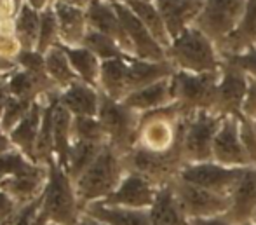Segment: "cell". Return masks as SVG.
Masks as SVG:
<instances>
[{"label": "cell", "instance_id": "cell-1", "mask_svg": "<svg viewBox=\"0 0 256 225\" xmlns=\"http://www.w3.org/2000/svg\"><path fill=\"white\" fill-rule=\"evenodd\" d=\"M126 173L128 168H126L124 155L115 150L110 143H106L94 162L75 181V190L80 204L88 206L91 202L106 199L118 187Z\"/></svg>", "mask_w": 256, "mask_h": 225}, {"label": "cell", "instance_id": "cell-2", "mask_svg": "<svg viewBox=\"0 0 256 225\" xmlns=\"http://www.w3.org/2000/svg\"><path fill=\"white\" fill-rule=\"evenodd\" d=\"M166 56L176 70L188 74L220 72L223 67V58L218 53V47L197 27L186 28L182 35L172 39Z\"/></svg>", "mask_w": 256, "mask_h": 225}, {"label": "cell", "instance_id": "cell-3", "mask_svg": "<svg viewBox=\"0 0 256 225\" xmlns=\"http://www.w3.org/2000/svg\"><path fill=\"white\" fill-rule=\"evenodd\" d=\"M49 175L42 190V213L49 225H75L82 215L77 190L72 178L60 166V162H49Z\"/></svg>", "mask_w": 256, "mask_h": 225}, {"label": "cell", "instance_id": "cell-4", "mask_svg": "<svg viewBox=\"0 0 256 225\" xmlns=\"http://www.w3.org/2000/svg\"><path fill=\"white\" fill-rule=\"evenodd\" d=\"M223 119V115L209 110L183 115L178 131V147L185 164L212 161V141Z\"/></svg>", "mask_w": 256, "mask_h": 225}, {"label": "cell", "instance_id": "cell-5", "mask_svg": "<svg viewBox=\"0 0 256 225\" xmlns=\"http://www.w3.org/2000/svg\"><path fill=\"white\" fill-rule=\"evenodd\" d=\"M98 121L102 122L108 143L118 150L122 155L128 154L138 143L142 114L126 107L122 101L112 100L106 94H100V112Z\"/></svg>", "mask_w": 256, "mask_h": 225}, {"label": "cell", "instance_id": "cell-6", "mask_svg": "<svg viewBox=\"0 0 256 225\" xmlns=\"http://www.w3.org/2000/svg\"><path fill=\"white\" fill-rule=\"evenodd\" d=\"M220 72H209V74H188L182 70L174 72V75L171 77L172 96L182 115H190L199 110L212 112L216 103Z\"/></svg>", "mask_w": 256, "mask_h": 225}, {"label": "cell", "instance_id": "cell-7", "mask_svg": "<svg viewBox=\"0 0 256 225\" xmlns=\"http://www.w3.org/2000/svg\"><path fill=\"white\" fill-rule=\"evenodd\" d=\"M124 162L128 171L145 176L157 187L174 181L185 168L178 145L169 152H152L136 145L124 155Z\"/></svg>", "mask_w": 256, "mask_h": 225}, {"label": "cell", "instance_id": "cell-8", "mask_svg": "<svg viewBox=\"0 0 256 225\" xmlns=\"http://www.w3.org/2000/svg\"><path fill=\"white\" fill-rule=\"evenodd\" d=\"M246 7L248 0H206L194 27L218 46L237 30Z\"/></svg>", "mask_w": 256, "mask_h": 225}, {"label": "cell", "instance_id": "cell-9", "mask_svg": "<svg viewBox=\"0 0 256 225\" xmlns=\"http://www.w3.org/2000/svg\"><path fill=\"white\" fill-rule=\"evenodd\" d=\"M182 117L183 115L176 103L168 108H162V110L143 114L136 145L152 152L172 150L178 145Z\"/></svg>", "mask_w": 256, "mask_h": 225}, {"label": "cell", "instance_id": "cell-10", "mask_svg": "<svg viewBox=\"0 0 256 225\" xmlns=\"http://www.w3.org/2000/svg\"><path fill=\"white\" fill-rule=\"evenodd\" d=\"M172 187H174L176 199H178V204L182 208L183 215L186 216V220L225 215L230 209L228 195L206 190L202 187H197V185L180 178L172 181Z\"/></svg>", "mask_w": 256, "mask_h": 225}, {"label": "cell", "instance_id": "cell-11", "mask_svg": "<svg viewBox=\"0 0 256 225\" xmlns=\"http://www.w3.org/2000/svg\"><path fill=\"white\" fill-rule=\"evenodd\" d=\"M244 169L246 168H226L214 161H206L197 162V164H185L178 178L197 185V187H202L206 190L230 197L237 181L242 176Z\"/></svg>", "mask_w": 256, "mask_h": 225}, {"label": "cell", "instance_id": "cell-12", "mask_svg": "<svg viewBox=\"0 0 256 225\" xmlns=\"http://www.w3.org/2000/svg\"><path fill=\"white\" fill-rule=\"evenodd\" d=\"M212 161L226 168L253 166L239 135V115H226L212 141Z\"/></svg>", "mask_w": 256, "mask_h": 225}, {"label": "cell", "instance_id": "cell-13", "mask_svg": "<svg viewBox=\"0 0 256 225\" xmlns=\"http://www.w3.org/2000/svg\"><path fill=\"white\" fill-rule=\"evenodd\" d=\"M248 91V75L239 67L223 60L220 72L218 89H216V103L212 112L218 115H239Z\"/></svg>", "mask_w": 256, "mask_h": 225}, {"label": "cell", "instance_id": "cell-14", "mask_svg": "<svg viewBox=\"0 0 256 225\" xmlns=\"http://www.w3.org/2000/svg\"><path fill=\"white\" fill-rule=\"evenodd\" d=\"M157 185L138 173L128 171L118 187L103 199V204L126 209H150L157 195Z\"/></svg>", "mask_w": 256, "mask_h": 225}, {"label": "cell", "instance_id": "cell-15", "mask_svg": "<svg viewBox=\"0 0 256 225\" xmlns=\"http://www.w3.org/2000/svg\"><path fill=\"white\" fill-rule=\"evenodd\" d=\"M129 41L134 47V54L138 60L145 61H168L166 49L154 39V35L148 32V28L140 21V18L124 6L122 2H112Z\"/></svg>", "mask_w": 256, "mask_h": 225}, {"label": "cell", "instance_id": "cell-16", "mask_svg": "<svg viewBox=\"0 0 256 225\" xmlns=\"http://www.w3.org/2000/svg\"><path fill=\"white\" fill-rule=\"evenodd\" d=\"M204 2L206 0H155L154 4L160 13L171 41L196 25Z\"/></svg>", "mask_w": 256, "mask_h": 225}, {"label": "cell", "instance_id": "cell-17", "mask_svg": "<svg viewBox=\"0 0 256 225\" xmlns=\"http://www.w3.org/2000/svg\"><path fill=\"white\" fill-rule=\"evenodd\" d=\"M88 20L96 32L114 39L118 44V47H120L129 58H136L134 47H132L131 41H129L128 34H126L124 27H122V23H120V20H118L112 2H108V0L106 2H103V0H92V2L89 4Z\"/></svg>", "mask_w": 256, "mask_h": 225}, {"label": "cell", "instance_id": "cell-18", "mask_svg": "<svg viewBox=\"0 0 256 225\" xmlns=\"http://www.w3.org/2000/svg\"><path fill=\"white\" fill-rule=\"evenodd\" d=\"M256 213V166L244 169L240 180L230 194V209L225 213L236 225L253 222Z\"/></svg>", "mask_w": 256, "mask_h": 225}, {"label": "cell", "instance_id": "cell-19", "mask_svg": "<svg viewBox=\"0 0 256 225\" xmlns=\"http://www.w3.org/2000/svg\"><path fill=\"white\" fill-rule=\"evenodd\" d=\"M122 103L142 115L171 107V105H174L171 77L162 79V81L154 82V84L146 86V88H142L134 91V93L128 94L122 100Z\"/></svg>", "mask_w": 256, "mask_h": 225}, {"label": "cell", "instance_id": "cell-20", "mask_svg": "<svg viewBox=\"0 0 256 225\" xmlns=\"http://www.w3.org/2000/svg\"><path fill=\"white\" fill-rule=\"evenodd\" d=\"M44 171L38 166L30 164L26 169L20 171L18 175L9 176L2 183V190L12 197L18 206H26L40 197V190H44Z\"/></svg>", "mask_w": 256, "mask_h": 225}, {"label": "cell", "instance_id": "cell-21", "mask_svg": "<svg viewBox=\"0 0 256 225\" xmlns=\"http://www.w3.org/2000/svg\"><path fill=\"white\" fill-rule=\"evenodd\" d=\"M222 58L237 56L256 47V0H248V7L240 25L230 37L216 46Z\"/></svg>", "mask_w": 256, "mask_h": 225}, {"label": "cell", "instance_id": "cell-22", "mask_svg": "<svg viewBox=\"0 0 256 225\" xmlns=\"http://www.w3.org/2000/svg\"><path fill=\"white\" fill-rule=\"evenodd\" d=\"M176 68L172 67L171 61H145V60H134L129 61L128 68V94L134 91L146 88V86L158 82L162 79L172 77Z\"/></svg>", "mask_w": 256, "mask_h": 225}, {"label": "cell", "instance_id": "cell-23", "mask_svg": "<svg viewBox=\"0 0 256 225\" xmlns=\"http://www.w3.org/2000/svg\"><path fill=\"white\" fill-rule=\"evenodd\" d=\"M82 213L106 225H154L150 209L114 208V206H106L100 201L84 206Z\"/></svg>", "mask_w": 256, "mask_h": 225}, {"label": "cell", "instance_id": "cell-24", "mask_svg": "<svg viewBox=\"0 0 256 225\" xmlns=\"http://www.w3.org/2000/svg\"><path fill=\"white\" fill-rule=\"evenodd\" d=\"M150 216L154 225H188V220L178 204L172 181L157 188V195L150 208Z\"/></svg>", "mask_w": 256, "mask_h": 225}, {"label": "cell", "instance_id": "cell-25", "mask_svg": "<svg viewBox=\"0 0 256 225\" xmlns=\"http://www.w3.org/2000/svg\"><path fill=\"white\" fill-rule=\"evenodd\" d=\"M131 60H106L102 63V86L106 96L122 101L128 96V68Z\"/></svg>", "mask_w": 256, "mask_h": 225}, {"label": "cell", "instance_id": "cell-26", "mask_svg": "<svg viewBox=\"0 0 256 225\" xmlns=\"http://www.w3.org/2000/svg\"><path fill=\"white\" fill-rule=\"evenodd\" d=\"M61 105L77 117H94L100 112V94L84 84H74V88L61 98Z\"/></svg>", "mask_w": 256, "mask_h": 225}, {"label": "cell", "instance_id": "cell-27", "mask_svg": "<svg viewBox=\"0 0 256 225\" xmlns=\"http://www.w3.org/2000/svg\"><path fill=\"white\" fill-rule=\"evenodd\" d=\"M103 147H104L103 143H94V141H84V140L75 141L74 147L70 148L68 166H66V173L70 175V178L74 181L80 178L86 169L94 162V159L100 155Z\"/></svg>", "mask_w": 256, "mask_h": 225}, {"label": "cell", "instance_id": "cell-28", "mask_svg": "<svg viewBox=\"0 0 256 225\" xmlns=\"http://www.w3.org/2000/svg\"><path fill=\"white\" fill-rule=\"evenodd\" d=\"M38 122H40V107L37 103L32 105L30 112L24 115V119L20 122L16 129L12 131V141L20 145L21 150L28 155V157L35 159V147H37V138H38Z\"/></svg>", "mask_w": 256, "mask_h": 225}, {"label": "cell", "instance_id": "cell-29", "mask_svg": "<svg viewBox=\"0 0 256 225\" xmlns=\"http://www.w3.org/2000/svg\"><path fill=\"white\" fill-rule=\"evenodd\" d=\"M70 114L68 110L60 105L56 100L54 103V115H52V135H54V150L58 154V162L63 169L68 166V155H70V145H68V138H70Z\"/></svg>", "mask_w": 256, "mask_h": 225}, {"label": "cell", "instance_id": "cell-30", "mask_svg": "<svg viewBox=\"0 0 256 225\" xmlns=\"http://www.w3.org/2000/svg\"><path fill=\"white\" fill-rule=\"evenodd\" d=\"M51 86L49 79L46 77L44 72H23V74H18L16 77L10 81L9 89L10 93L16 98L24 101H30L34 98L35 93H38L40 89H46Z\"/></svg>", "mask_w": 256, "mask_h": 225}, {"label": "cell", "instance_id": "cell-31", "mask_svg": "<svg viewBox=\"0 0 256 225\" xmlns=\"http://www.w3.org/2000/svg\"><path fill=\"white\" fill-rule=\"evenodd\" d=\"M84 44L88 46V49L91 51L92 54L106 60H134V58H129L124 51L118 47L117 42L114 39L106 37V35L100 34V32L92 30L89 32L84 37Z\"/></svg>", "mask_w": 256, "mask_h": 225}, {"label": "cell", "instance_id": "cell-32", "mask_svg": "<svg viewBox=\"0 0 256 225\" xmlns=\"http://www.w3.org/2000/svg\"><path fill=\"white\" fill-rule=\"evenodd\" d=\"M58 20L61 23V32L63 37L68 42H78L84 34V16H82L80 9H75L66 4H58Z\"/></svg>", "mask_w": 256, "mask_h": 225}, {"label": "cell", "instance_id": "cell-33", "mask_svg": "<svg viewBox=\"0 0 256 225\" xmlns=\"http://www.w3.org/2000/svg\"><path fill=\"white\" fill-rule=\"evenodd\" d=\"M63 51L68 54L74 67L80 72L82 79L89 86H94L96 79H98L100 72H102V67H100L98 60H96V54H92L89 49H63Z\"/></svg>", "mask_w": 256, "mask_h": 225}, {"label": "cell", "instance_id": "cell-34", "mask_svg": "<svg viewBox=\"0 0 256 225\" xmlns=\"http://www.w3.org/2000/svg\"><path fill=\"white\" fill-rule=\"evenodd\" d=\"M54 103L56 98L52 100V103L49 105V108L46 110L44 119H42L40 131H38L37 138V147H35V161H52V148H54V135H52V115H54Z\"/></svg>", "mask_w": 256, "mask_h": 225}, {"label": "cell", "instance_id": "cell-35", "mask_svg": "<svg viewBox=\"0 0 256 225\" xmlns=\"http://www.w3.org/2000/svg\"><path fill=\"white\" fill-rule=\"evenodd\" d=\"M74 131L77 140L84 141H94V143H108V136L104 133L103 126L94 117H75L74 121Z\"/></svg>", "mask_w": 256, "mask_h": 225}, {"label": "cell", "instance_id": "cell-36", "mask_svg": "<svg viewBox=\"0 0 256 225\" xmlns=\"http://www.w3.org/2000/svg\"><path fill=\"white\" fill-rule=\"evenodd\" d=\"M16 30H18V37H20L23 47H32L35 44V41H37V37H40V35H38V16L30 7L24 6L23 9H21Z\"/></svg>", "mask_w": 256, "mask_h": 225}, {"label": "cell", "instance_id": "cell-37", "mask_svg": "<svg viewBox=\"0 0 256 225\" xmlns=\"http://www.w3.org/2000/svg\"><path fill=\"white\" fill-rule=\"evenodd\" d=\"M9 225H49L42 213V195L37 201L18 209L16 216L10 220Z\"/></svg>", "mask_w": 256, "mask_h": 225}, {"label": "cell", "instance_id": "cell-38", "mask_svg": "<svg viewBox=\"0 0 256 225\" xmlns=\"http://www.w3.org/2000/svg\"><path fill=\"white\" fill-rule=\"evenodd\" d=\"M30 101L20 100V98H9L6 103V112H4V119H2V128L6 131H10V129L16 126L18 121H23L24 115L30 112Z\"/></svg>", "mask_w": 256, "mask_h": 225}, {"label": "cell", "instance_id": "cell-39", "mask_svg": "<svg viewBox=\"0 0 256 225\" xmlns=\"http://www.w3.org/2000/svg\"><path fill=\"white\" fill-rule=\"evenodd\" d=\"M48 68L52 74V77L56 79L58 82H61V84H66V82H72L75 79V74H72V70L68 68L66 58H64L61 49H54L49 53Z\"/></svg>", "mask_w": 256, "mask_h": 225}, {"label": "cell", "instance_id": "cell-40", "mask_svg": "<svg viewBox=\"0 0 256 225\" xmlns=\"http://www.w3.org/2000/svg\"><path fill=\"white\" fill-rule=\"evenodd\" d=\"M30 162H26L20 154L16 152H7V154L0 155V187L9 176L18 175L20 171L26 169Z\"/></svg>", "mask_w": 256, "mask_h": 225}, {"label": "cell", "instance_id": "cell-41", "mask_svg": "<svg viewBox=\"0 0 256 225\" xmlns=\"http://www.w3.org/2000/svg\"><path fill=\"white\" fill-rule=\"evenodd\" d=\"M239 135L251 162L256 166V121L246 119L239 114Z\"/></svg>", "mask_w": 256, "mask_h": 225}, {"label": "cell", "instance_id": "cell-42", "mask_svg": "<svg viewBox=\"0 0 256 225\" xmlns=\"http://www.w3.org/2000/svg\"><path fill=\"white\" fill-rule=\"evenodd\" d=\"M56 37V18L51 11L42 14L40 21V37H38V51L48 49Z\"/></svg>", "mask_w": 256, "mask_h": 225}, {"label": "cell", "instance_id": "cell-43", "mask_svg": "<svg viewBox=\"0 0 256 225\" xmlns=\"http://www.w3.org/2000/svg\"><path fill=\"white\" fill-rule=\"evenodd\" d=\"M225 61H230L232 65L239 67L248 77L256 79V47L254 49H250L242 54H237V56H226L223 58Z\"/></svg>", "mask_w": 256, "mask_h": 225}, {"label": "cell", "instance_id": "cell-44", "mask_svg": "<svg viewBox=\"0 0 256 225\" xmlns=\"http://www.w3.org/2000/svg\"><path fill=\"white\" fill-rule=\"evenodd\" d=\"M240 115L251 119V121H256V79L253 77H248V91L242 108H240Z\"/></svg>", "mask_w": 256, "mask_h": 225}, {"label": "cell", "instance_id": "cell-45", "mask_svg": "<svg viewBox=\"0 0 256 225\" xmlns=\"http://www.w3.org/2000/svg\"><path fill=\"white\" fill-rule=\"evenodd\" d=\"M16 202L12 201V197H10L7 192H4L2 188H0V223H7L10 222V220L16 216Z\"/></svg>", "mask_w": 256, "mask_h": 225}, {"label": "cell", "instance_id": "cell-46", "mask_svg": "<svg viewBox=\"0 0 256 225\" xmlns=\"http://www.w3.org/2000/svg\"><path fill=\"white\" fill-rule=\"evenodd\" d=\"M20 61L32 72H44V60L40 58V54L34 53H23L20 54Z\"/></svg>", "mask_w": 256, "mask_h": 225}, {"label": "cell", "instance_id": "cell-47", "mask_svg": "<svg viewBox=\"0 0 256 225\" xmlns=\"http://www.w3.org/2000/svg\"><path fill=\"white\" fill-rule=\"evenodd\" d=\"M188 225H236L226 215L209 216V218H196L188 220Z\"/></svg>", "mask_w": 256, "mask_h": 225}, {"label": "cell", "instance_id": "cell-48", "mask_svg": "<svg viewBox=\"0 0 256 225\" xmlns=\"http://www.w3.org/2000/svg\"><path fill=\"white\" fill-rule=\"evenodd\" d=\"M75 225H106V223H103V222H100V220H96V218H92V216H88V215L82 213L80 218H78V222Z\"/></svg>", "mask_w": 256, "mask_h": 225}, {"label": "cell", "instance_id": "cell-49", "mask_svg": "<svg viewBox=\"0 0 256 225\" xmlns=\"http://www.w3.org/2000/svg\"><path fill=\"white\" fill-rule=\"evenodd\" d=\"M9 147H10V141L7 140V138L4 136L2 133H0V155H2L4 152H7V150H9Z\"/></svg>", "mask_w": 256, "mask_h": 225}, {"label": "cell", "instance_id": "cell-50", "mask_svg": "<svg viewBox=\"0 0 256 225\" xmlns=\"http://www.w3.org/2000/svg\"><path fill=\"white\" fill-rule=\"evenodd\" d=\"M6 103H7V100H6V88H4V86H0V114H2V110L6 108Z\"/></svg>", "mask_w": 256, "mask_h": 225}, {"label": "cell", "instance_id": "cell-51", "mask_svg": "<svg viewBox=\"0 0 256 225\" xmlns=\"http://www.w3.org/2000/svg\"><path fill=\"white\" fill-rule=\"evenodd\" d=\"M66 2H70V4H77V6H84V4H91L92 0H66Z\"/></svg>", "mask_w": 256, "mask_h": 225}, {"label": "cell", "instance_id": "cell-52", "mask_svg": "<svg viewBox=\"0 0 256 225\" xmlns=\"http://www.w3.org/2000/svg\"><path fill=\"white\" fill-rule=\"evenodd\" d=\"M30 2L34 4V7H42V6H44L46 0H30Z\"/></svg>", "mask_w": 256, "mask_h": 225}, {"label": "cell", "instance_id": "cell-53", "mask_svg": "<svg viewBox=\"0 0 256 225\" xmlns=\"http://www.w3.org/2000/svg\"><path fill=\"white\" fill-rule=\"evenodd\" d=\"M244 225H256V222H248V223H244Z\"/></svg>", "mask_w": 256, "mask_h": 225}, {"label": "cell", "instance_id": "cell-54", "mask_svg": "<svg viewBox=\"0 0 256 225\" xmlns=\"http://www.w3.org/2000/svg\"><path fill=\"white\" fill-rule=\"evenodd\" d=\"M253 222H256V213H254V216H253Z\"/></svg>", "mask_w": 256, "mask_h": 225}, {"label": "cell", "instance_id": "cell-55", "mask_svg": "<svg viewBox=\"0 0 256 225\" xmlns=\"http://www.w3.org/2000/svg\"><path fill=\"white\" fill-rule=\"evenodd\" d=\"M145 2H155V0H145Z\"/></svg>", "mask_w": 256, "mask_h": 225}, {"label": "cell", "instance_id": "cell-56", "mask_svg": "<svg viewBox=\"0 0 256 225\" xmlns=\"http://www.w3.org/2000/svg\"><path fill=\"white\" fill-rule=\"evenodd\" d=\"M0 225H9V222H7V223H0Z\"/></svg>", "mask_w": 256, "mask_h": 225}, {"label": "cell", "instance_id": "cell-57", "mask_svg": "<svg viewBox=\"0 0 256 225\" xmlns=\"http://www.w3.org/2000/svg\"><path fill=\"white\" fill-rule=\"evenodd\" d=\"M14 2H16V4H20V0H14Z\"/></svg>", "mask_w": 256, "mask_h": 225}]
</instances>
